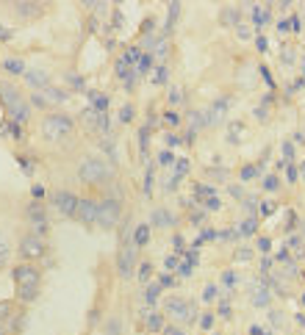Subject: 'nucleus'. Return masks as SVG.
Listing matches in <instances>:
<instances>
[{
  "mask_svg": "<svg viewBox=\"0 0 305 335\" xmlns=\"http://www.w3.org/2000/svg\"><path fill=\"white\" fill-rule=\"evenodd\" d=\"M0 100H3V105H6L8 117L14 119L17 125H22L25 119H28L31 114V103L25 100V94H22L17 86L6 84V81H0Z\"/></svg>",
  "mask_w": 305,
  "mask_h": 335,
  "instance_id": "obj_1",
  "label": "nucleus"
},
{
  "mask_svg": "<svg viewBox=\"0 0 305 335\" xmlns=\"http://www.w3.org/2000/svg\"><path fill=\"white\" fill-rule=\"evenodd\" d=\"M17 296L20 302H34L39 293V269L36 266H17L14 269Z\"/></svg>",
  "mask_w": 305,
  "mask_h": 335,
  "instance_id": "obj_2",
  "label": "nucleus"
},
{
  "mask_svg": "<svg viewBox=\"0 0 305 335\" xmlns=\"http://www.w3.org/2000/svg\"><path fill=\"white\" fill-rule=\"evenodd\" d=\"M72 130H75V122H72L67 114H47V117L42 119V136L47 141H61V139H67Z\"/></svg>",
  "mask_w": 305,
  "mask_h": 335,
  "instance_id": "obj_3",
  "label": "nucleus"
},
{
  "mask_svg": "<svg viewBox=\"0 0 305 335\" xmlns=\"http://www.w3.org/2000/svg\"><path fill=\"white\" fill-rule=\"evenodd\" d=\"M78 180L89 183V186H100L108 180V167L100 158H84L78 167Z\"/></svg>",
  "mask_w": 305,
  "mask_h": 335,
  "instance_id": "obj_4",
  "label": "nucleus"
},
{
  "mask_svg": "<svg viewBox=\"0 0 305 335\" xmlns=\"http://www.w3.org/2000/svg\"><path fill=\"white\" fill-rule=\"evenodd\" d=\"M120 213H122V208H120V200L117 197H106L103 203H97V224L100 227H117V222H120Z\"/></svg>",
  "mask_w": 305,
  "mask_h": 335,
  "instance_id": "obj_5",
  "label": "nucleus"
},
{
  "mask_svg": "<svg viewBox=\"0 0 305 335\" xmlns=\"http://www.w3.org/2000/svg\"><path fill=\"white\" fill-rule=\"evenodd\" d=\"M164 310H167V316L175 321H194V307L189 305L186 299H167V305H164Z\"/></svg>",
  "mask_w": 305,
  "mask_h": 335,
  "instance_id": "obj_6",
  "label": "nucleus"
},
{
  "mask_svg": "<svg viewBox=\"0 0 305 335\" xmlns=\"http://www.w3.org/2000/svg\"><path fill=\"white\" fill-rule=\"evenodd\" d=\"M75 219H78L84 227H92V224H97V203H94L92 197H84V200H78Z\"/></svg>",
  "mask_w": 305,
  "mask_h": 335,
  "instance_id": "obj_7",
  "label": "nucleus"
},
{
  "mask_svg": "<svg viewBox=\"0 0 305 335\" xmlns=\"http://www.w3.org/2000/svg\"><path fill=\"white\" fill-rule=\"evenodd\" d=\"M28 219H31V224H34L36 236H44V233H47V210H44L42 203L28 205Z\"/></svg>",
  "mask_w": 305,
  "mask_h": 335,
  "instance_id": "obj_8",
  "label": "nucleus"
},
{
  "mask_svg": "<svg viewBox=\"0 0 305 335\" xmlns=\"http://www.w3.org/2000/svg\"><path fill=\"white\" fill-rule=\"evenodd\" d=\"M20 255H22V258H28V260L42 258V255H44V241L39 236H25L20 241Z\"/></svg>",
  "mask_w": 305,
  "mask_h": 335,
  "instance_id": "obj_9",
  "label": "nucleus"
},
{
  "mask_svg": "<svg viewBox=\"0 0 305 335\" xmlns=\"http://www.w3.org/2000/svg\"><path fill=\"white\" fill-rule=\"evenodd\" d=\"M53 205H56L64 216H75V210H78V197L72 194V191H56V194H53Z\"/></svg>",
  "mask_w": 305,
  "mask_h": 335,
  "instance_id": "obj_10",
  "label": "nucleus"
},
{
  "mask_svg": "<svg viewBox=\"0 0 305 335\" xmlns=\"http://www.w3.org/2000/svg\"><path fill=\"white\" fill-rule=\"evenodd\" d=\"M133 263H136V244L133 247H122L120 258H117V272H120V277H131Z\"/></svg>",
  "mask_w": 305,
  "mask_h": 335,
  "instance_id": "obj_11",
  "label": "nucleus"
},
{
  "mask_svg": "<svg viewBox=\"0 0 305 335\" xmlns=\"http://www.w3.org/2000/svg\"><path fill=\"white\" fill-rule=\"evenodd\" d=\"M25 81H28L34 89H39V91H44L50 86V75L44 70H28V72H25Z\"/></svg>",
  "mask_w": 305,
  "mask_h": 335,
  "instance_id": "obj_12",
  "label": "nucleus"
},
{
  "mask_svg": "<svg viewBox=\"0 0 305 335\" xmlns=\"http://www.w3.org/2000/svg\"><path fill=\"white\" fill-rule=\"evenodd\" d=\"M14 11H17V17H22V20H34V17L42 14L44 8L39 6V3H17Z\"/></svg>",
  "mask_w": 305,
  "mask_h": 335,
  "instance_id": "obj_13",
  "label": "nucleus"
},
{
  "mask_svg": "<svg viewBox=\"0 0 305 335\" xmlns=\"http://www.w3.org/2000/svg\"><path fill=\"white\" fill-rule=\"evenodd\" d=\"M39 94H42L44 100H47V103H67V97H70V94H67V91H61V89H56V86H47V89L44 91H39Z\"/></svg>",
  "mask_w": 305,
  "mask_h": 335,
  "instance_id": "obj_14",
  "label": "nucleus"
},
{
  "mask_svg": "<svg viewBox=\"0 0 305 335\" xmlns=\"http://www.w3.org/2000/svg\"><path fill=\"white\" fill-rule=\"evenodd\" d=\"M3 70L11 72V75H25V72H28V67H25V61H22V58H6V61H3Z\"/></svg>",
  "mask_w": 305,
  "mask_h": 335,
  "instance_id": "obj_15",
  "label": "nucleus"
},
{
  "mask_svg": "<svg viewBox=\"0 0 305 335\" xmlns=\"http://www.w3.org/2000/svg\"><path fill=\"white\" fill-rule=\"evenodd\" d=\"M153 227H172V216L167 213L164 208H158V210H153Z\"/></svg>",
  "mask_w": 305,
  "mask_h": 335,
  "instance_id": "obj_16",
  "label": "nucleus"
},
{
  "mask_svg": "<svg viewBox=\"0 0 305 335\" xmlns=\"http://www.w3.org/2000/svg\"><path fill=\"white\" fill-rule=\"evenodd\" d=\"M89 100H92V108L97 114H106L108 111V97L106 94H97V91H92V94H89Z\"/></svg>",
  "mask_w": 305,
  "mask_h": 335,
  "instance_id": "obj_17",
  "label": "nucleus"
},
{
  "mask_svg": "<svg viewBox=\"0 0 305 335\" xmlns=\"http://www.w3.org/2000/svg\"><path fill=\"white\" fill-rule=\"evenodd\" d=\"M253 20H256V25H258V28H263V25H269V20H272L269 8H261V6H256V8H253Z\"/></svg>",
  "mask_w": 305,
  "mask_h": 335,
  "instance_id": "obj_18",
  "label": "nucleus"
},
{
  "mask_svg": "<svg viewBox=\"0 0 305 335\" xmlns=\"http://www.w3.org/2000/svg\"><path fill=\"white\" fill-rule=\"evenodd\" d=\"M150 241V224H139L136 227V233H133V244L136 247H144Z\"/></svg>",
  "mask_w": 305,
  "mask_h": 335,
  "instance_id": "obj_19",
  "label": "nucleus"
},
{
  "mask_svg": "<svg viewBox=\"0 0 305 335\" xmlns=\"http://www.w3.org/2000/svg\"><path fill=\"white\" fill-rule=\"evenodd\" d=\"M253 302H256V307H266V305H269V291H266V286H258L256 288Z\"/></svg>",
  "mask_w": 305,
  "mask_h": 335,
  "instance_id": "obj_20",
  "label": "nucleus"
},
{
  "mask_svg": "<svg viewBox=\"0 0 305 335\" xmlns=\"http://www.w3.org/2000/svg\"><path fill=\"white\" fill-rule=\"evenodd\" d=\"M8 255H11V244H8V238L0 233V269L8 263Z\"/></svg>",
  "mask_w": 305,
  "mask_h": 335,
  "instance_id": "obj_21",
  "label": "nucleus"
},
{
  "mask_svg": "<svg viewBox=\"0 0 305 335\" xmlns=\"http://www.w3.org/2000/svg\"><path fill=\"white\" fill-rule=\"evenodd\" d=\"M158 293H161V286H158V283H150V286H147V291H144V299H147L150 305H156Z\"/></svg>",
  "mask_w": 305,
  "mask_h": 335,
  "instance_id": "obj_22",
  "label": "nucleus"
},
{
  "mask_svg": "<svg viewBox=\"0 0 305 335\" xmlns=\"http://www.w3.org/2000/svg\"><path fill=\"white\" fill-rule=\"evenodd\" d=\"M177 14H180V3H170V11H167V31H170L172 25H175Z\"/></svg>",
  "mask_w": 305,
  "mask_h": 335,
  "instance_id": "obj_23",
  "label": "nucleus"
},
{
  "mask_svg": "<svg viewBox=\"0 0 305 335\" xmlns=\"http://www.w3.org/2000/svg\"><path fill=\"white\" fill-rule=\"evenodd\" d=\"M147 330H153V333L164 330V319H161L158 313H150V316H147Z\"/></svg>",
  "mask_w": 305,
  "mask_h": 335,
  "instance_id": "obj_24",
  "label": "nucleus"
},
{
  "mask_svg": "<svg viewBox=\"0 0 305 335\" xmlns=\"http://www.w3.org/2000/svg\"><path fill=\"white\" fill-rule=\"evenodd\" d=\"M186 172H189V161H186V158H180V161L175 164V175H172V177H175V180H183V177H186Z\"/></svg>",
  "mask_w": 305,
  "mask_h": 335,
  "instance_id": "obj_25",
  "label": "nucleus"
},
{
  "mask_svg": "<svg viewBox=\"0 0 305 335\" xmlns=\"http://www.w3.org/2000/svg\"><path fill=\"white\" fill-rule=\"evenodd\" d=\"M167 100H170L172 105H180V103H183V91H180V86H172L170 94H167Z\"/></svg>",
  "mask_w": 305,
  "mask_h": 335,
  "instance_id": "obj_26",
  "label": "nucleus"
},
{
  "mask_svg": "<svg viewBox=\"0 0 305 335\" xmlns=\"http://www.w3.org/2000/svg\"><path fill=\"white\" fill-rule=\"evenodd\" d=\"M239 233L241 236H253L256 233V219H244V224H239Z\"/></svg>",
  "mask_w": 305,
  "mask_h": 335,
  "instance_id": "obj_27",
  "label": "nucleus"
},
{
  "mask_svg": "<svg viewBox=\"0 0 305 335\" xmlns=\"http://www.w3.org/2000/svg\"><path fill=\"white\" fill-rule=\"evenodd\" d=\"M167 75H170V72H167V67H158L156 72H153V84H167Z\"/></svg>",
  "mask_w": 305,
  "mask_h": 335,
  "instance_id": "obj_28",
  "label": "nucleus"
},
{
  "mask_svg": "<svg viewBox=\"0 0 305 335\" xmlns=\"http://www.w3.org/2000/svg\"><path fill=\"white\" fill-rule=\"evenodd\" d=\"M289 247H291V252H294V255H297V258H300V255H303V238H297V236H294V238H289Z\"/></svg>",
  "mask_w": 305,
  "mask_h": 335,
  "instance_id": "obj_29",
  "label": "nucleus"
},
{
  "mask_svg": "<svg viewBox=\"0 0 305 335\" xmlns=\"http://www.w3.org/2000/svg\"><path fill=\"white\" fill-rule=\"evenodd\" d=\"M150 64H153V56H142V58H139V64H136V72H147Z\"/></svg>",
  "mask_w": 305,
  "mask_h": 335,
  "instance_id": "obj_30",
  "label": "nucleus"
},
{
  "mask_svg": "<svg viewBox=\"0 0 305 335\" xmlns=\"http://www.w3.org/2000/svg\"><path fill=\"white\" fill-rule=\"evenodd\" d=\"M106 335H120V321H117V319H108V324H106Z\"/></svg>",
  "mask_w": 305,
  "mask_h": 335,
  "instance_id": "obj_31",
  "label": "nucleus"
},
{
  "mask_svg": "<svg viewBox=\"0 0 305 335\" xmlns=\"http://www.w3.org/2000/svg\"><path fill=\"white\" fill-rule=\"evenodd\" d=\"M239 133H244V125H241V122H233V125H230V141H239Z\"/></svg>",
  "mask_w": 305,
  "mask_h": 335,
  "instance_id": "obj_32",
  "label": "nucleus"
},
{
  "mask_svg": "<svg viewBox=\"0 0 305 335\" xmlns=\"http://www.w3.org/2000/svg\"><path fill=\"white\" fill-rule=\"evenodd\" d=\"M117 75L128 81V61H125V58H120V61H117Z\"/></svg>",
  "mask_w": 305,
  "mask_h": 335,
  "instance_id": "obj_33",
  "label": "nucleus"
},
{
  "mask_svg": "<svg viewBox=\"0 0 305 335\" xmlns=\"http://www.w3.org/2000/svg\"><path fill=\"white\" fill-rule=\"evenodd\" d=\"M133 105H125V108H122V111H120V119H122V122H131V119H133Z\"/></svg>",
  "mask_w": 305,
  "mask_h": 335,
  "instance_id": "obj_34",
  "label": "nucleus"
},
{
  "mask_svg": "<svg viewBox=\"0 0 305 335\" xmlns=\"http://www.w3.org/2000/svg\"><path fill=\"white\" fill-rule=\"evenodd\" d=\"M256 175H258L256 167H244V169H241V180H253Z\"/></svg>",
  "mask_w": 305,
  "mask_h": 335,
  "instance_id": "obj_35",
  "label": "nucleus"
},
{
  "mask_svg": "<svg viewBox=\"0 0 305 335\" xmlns=\"http://www.w3.org/2000/svg\"><path fill=\"white\" fill-rule=\"evenodd\" d=\"M203 299H206V302H214V299H217V286H206V291H203Z\"/></svg>",
  "mask_w": 305,
  "mask_h": 335,
  "instance_id": "obj_36",
  "label": "nucleus"
},
{
  "mask_svg": "<svg viewBox=\"0 0 305 335\" xmlns=\"http://www.w3.org/2000/svg\"><path fill=\"white\" fill-rule=\"evenodd\" d=\"M277 186H280V183H277V177H266V180H263V189H266V191H277Z\"/></svg>",
  "mask_w": 305,
  "mask_h": 335,
  "instance_id": "obj_37",
  "label": "nucleus"
},
{
  "mask_svg": "<svg viewBox=\"0 0 305 335\" xmlns=\"http://www.w3.org/2000/svg\"><path fill=\"white\" fill-rule=\"evenodd\" d=\"M158 161H161L164 167H170L172 161H175V155H172V153H170V150H164V153H161V155H158Z\"/></svg>",
  "mask_w": 305,
  "mask_h": 335,
  "instance_id": "obj_38",
  "label": "nucleus"
},
{
  "mask_svg": "<svg viewBox=\"0 0 305 335\" xmlns=\"http://www.w3.org/2000/svg\"><path fill=\"white\" fill-rule=\"evenodd\" d=\"M219 205H222V203H219V197H217V194H214V197H208V200H206V208H208V210H217Z\"/></svg>",
  "mask_w": 305,
  "mask_h": 335,
  "instance_id": "obj_39",
  "label": "nucleus"
},
{
  "mask_svg": "<svg viewBox=\"0 0 305 335\" xmlns=\"http://www.w3.org/2000/svg\"><path fill=\"white\" fill-rule=\"evenodd\" d=\"M150 272H153V266H150V263H142V269H139V277L147 283V280H150Z\"/></svg>",
  "mask_w": 305,
  "mask_h": 335,
  "instance_id": "obj_40",
  "label": "nucleus"
},
{
  "mask_svg": "<svg viewBox=\"0 0 305 335\" xmlns=\"http://www.w3.org/2000/svg\"><path fill=\"white\" fill-rule=\"evenodd\" d=\"M211 324H214V316L211 313H206L203 319H200V327H203V330H211Z\"/></svg>",
  "mask_w": 305,
  "mask_h": 335,
  "instance_id": "obj_41",
  "label": "nucleus"
},
{
  "mask_svg": "<svg viewBox=\"0 0 305 335\" xmlns=\"http://www.w3.org/2000/svg\"><path fill=\"white\" fill-rule=\"evenodd\" d=\"M236 34H239V39H250V28H247V25H236Z\"/></svg>",
  "mask_w": 305,
  "mask_h": 335,
  "instance_id": "obj_42",
  "label": "nucleus"
},
{
  "mask_svg": "<svg viewBox=\"0 0 305 335\" xmlns=\"http://www.w3.org/2000/svg\"><path fill=\"white\" fill-rule=\"evenodd\" d=\"M283 155H286V161L294 158V144H289V141H286V144H283Z\"/></svg>",
  "mask_w": 305,
  "mask_h": 335,
  "instance_id": "obj_43",
  "label": "nucleus"
},
{
  "mask_svg": "<svg viewBox=\"0 0 305 335\" xmlns=\"http://www.w3.org/2000/svg\"><path fill=\"white\" fill-rule=\"evenodd\" d=\"M269 247H272L269 238H258V250H261V252H269Z\"/></svg>",
  "mask_w": 305,
  "mask_h": 335,
  "instance_id": "obj_44",
  "label": "nucleus"
},
{
  "mask_svg": "<svg viewBox=\"0 0 305 335\" xmlns=\"http://www.w3.org/2000/svg\"><path fill=\"white\" fill-rule=\"evenodd\" d=\"M283 61H286V64L294 61V50H291V47H283Z\"/></svg>",
  "mask_w": 305,
  "mask_h": 335,
  "instance_id": "obj_45",
  "label": "nucleus"
},
{
  "mask_svg": "<svg viewBox=\"0 0 305 335\" xmlns=\"http://www.w3.org/2000/svg\"><path fill=\"white\" fill-rule=\"evenodd\" d=\"M164 335H186L180 327H164Z\"/></svg>",
  "mask_w": 305,
  "mask_h": 335,
  "instance_id": "obj_46",
  "label": "nucleus"
},
{
  "mask_svg": "<svg viewBox=\"0 0 305 335\" xmlns=\"http://www.w3.org/2000/svg\"><path fill=\"white\" fill-rule=\"evenodd\" d=\"M222 283H225V286H233V283H236V274H233V272H225V277H222Z\"/></svg>",
  "mask_w": 305,
  "mask_h": 335,
  "instance_id": "obj_47",
  "label": "nucleus"
},
{
  "mask_svg": "<svg viewBox=\"0 0 305 335\" xmlns=\"http://www.w3.org/2000/svg\"><path fill=\"white\" fill-rule=\"evenodd\" d=\"M233 20H236V11H233V8H227V11H225V22H227V25H233Z\"/></svg>",
  "mask_w": 305,
  "mask_h": 335,
  "instance_id": "obj_48",
  "label": "nucleus"
},
{
  "mask_svg": "<svg viewBox=\"0 0 305 335\" xmlns=\"http://www.w3.org/2000/svg\"><path fill=\"white\" fill-rule=\"evenodd\" d=\"M250 255H253L250 250H239V252H236V258H239V260H250Z\"/></svg>",
  "mask_w": 305,
  "mask_h": 335,
  "instance_id": "obj_49",
  "label": "nucleus"
},
{
  "mask_svg": "<svg viewBox=\"0 0 305 335\" xmlns=\"http://www.w3.org/2000/svg\"><path fill=\"white\" fill-rule=\"evenodd\" d=\"M277 31H280V34H286V31H291V20H283V22H280V25H277Z\"/></svg>",
  "mask_w": 305,
  "mask_h": 335,
  "instance_id": "obj_50",
  "label": "nucleus"
},
{
  "mask_svg": "<svg viewBox=\"0 0 305 335\" xmlns=\"http://www.w3.org/2000/svg\"><path fill=\"white\" fill-rule=\"evenodd\" d=\"M167 122H170V125H177V122H180V117H177V114H167Z\"/></svg>",
  "mask_w": 305,
  "mask_h": 335,
  "instance_id": "obj_51",
  "label": "nucleus"
},
{
  "mask_svg": "<svg viewBox=\"0 0 305 335\" xmlns=\"http://www.w3.org/2000/svg\"><path fill=\"white\" fill-rule=\"evenodd\" d=\"M167 144H170V147H177V144H180V139H177V136H172V133H170V136H167Z\"/></svg>",
  "mask_w": 305,
  "mask_h": 335,
  "instance_id": "obj_52",
  "label": "nucleus"
},
{
  "mask_svg": "<svg viewBox=\"0 0 305 335\" xmlns=\"http://www.w3.org/2000/svg\"><path fill=\"white\" fill-rule=\"evenodd\" d=\"M272 210H275V208H272V203H261V213H263V216H266V213H272Z\"/></svg>",
  "mask_w": 305,
  "mask_h": 335,
  "instance_id": "obj_53",
  "label": "nucleus"
},
{
  "mask_svg": "<svg viewBox=\"0 0 305 335\" xmlns=\"http://www.w3.org/2000/svg\"><path fill=\"white\" fill-rule=\"evenodd\" d=\"M6 316H8V305L6 302H0V319H6Z\"/></svg>",
  "mask_w": 305,
  "mask_h": 335,
  "instance_id": "obj_54",
  "label": "nucleus"
},
{
  "mask_svg": "<svg viewBox=\"0 0 305 335\" xmlns=\"http://www.w3.org/2000/svg\"><path fill=\"white\" fill-rule=\"evenodd\" d=\"M158 286H172V277H170V274H164V277H161V283H158Z\"/></svg>",
  "mask_w": 305,
  "mask_h": 335,
  "instance_id": "obj_55",
  "label": "nucleus"
},
{
  "mask_svg": "<svg viewBox=\"0 0 305 335\" xmlns=\"http://www.w3.org/2000/svg\"><path fill=\"white\" fill-rule=\"evenodd\" d=\"M34 197H44V189H42V186H34Z\"/></svg>",
  "mask_w": 305,
  "mask_h": 335,
  "instance_id": "obj_56",
  "label": "nucleus"
},
{
  "mask_svg": "<svg viewBox=\"0 0 305 335\" xmlns=\"http://www.w3.org/2000/svg\"><path fill=\"white\" fill-rule=\"evenodd\" d=\"M11 36V31H6V28H0V39H8Z\"/></svg>",
  "mask_w": 305,
  "mask_h": 335,
  "instance_id": "obj_57",
  "label": "nucleus"
},
{
  "mask_svg": "<svg viewBox=\"0 0 305 335\" xmlns=\"http://www.w3.org/2000/svg\"><path fill=\"white\" fill-rule=\"evenodd\" d=\"M300 175H303V180H305V161H303V167H300Z\"/></svg>",
  "mask_w": 305,
  "mask_h": 335,
  "instance_id": "obj_58",
  "label": "nucleus"
},
{
  "mask_svg": "<svg viewBox=\"0 0 305 335\" xmlns=\"http://www.w3.org/2000/svg\"><path fill=\"white\" fill-rule=\"evenodd\" d=\"M0 335H6V333H3V327H0Z\"/></svg>",
  "mask_w": 305,
  "mask_h": 335,
  "instance_id": "obj_59",
  "label": "nucleus"
},
{
  "mask_svg": "<svg viewBox=\"0 0 305 335\" xmlns=\"http://www.w3.org/2000/svg\"><path fill=\"white\" fill-rule=\"evenodd\" d=\"M303 236H305V227H303Z\"/></svg>",
  "mask_w": 305,
  "mask_h": 335,
  "instance_id": "obj_60",
  "label": "nucleus"
}]
</instances>
